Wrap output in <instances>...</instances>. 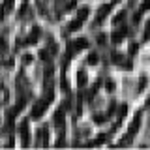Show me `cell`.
<instances>
[{
  "mask_svg": "<svg viewBox=\"0 0 150 150\" xmlns=\"http://www.w3.org/2000/svg\"><path fill=\"white\" fill-rule=\"evenodd\" d=\"M109 9H111V6H103V8L100 9V15H98V21H101V19L105 17L107 13H109Z\"/></svg>",
  "mask_w": 150,
  "mask_h": 150,
  "instance_id": "6da1fadb",
  "label": "cell"
},
{
  "mask_svg": "<svg viewBox=\"0 0 150 150\" xmlns=\"http://www.w3.org/2000/svg\"><path fill=\"white\" fill-rule=\"evenodd\" d=\"M122 38H124V30H122V32H115V34H112V41H115V43H118Z\"/></svg>",
  "mask_w": 150,
  "mask_h": 150,
  "instance_id": "7a4b0ae2",
  "label": "cell"
},
{
  "mask_svg": "<svg viewBox=\"0 0 150 150\" xmlns=\"http://www.w3.org/2000/svg\"><path fill=\"white\" fill-rule=\"evenodd\" d=\"M126 112H128V107H126V105H120V109H118V118H122Z\"/></svg>",
  "mask_w": 150,
  "mask_h": 150,
  "instance_id": "3957f363",
  "label": "cell"
},
{
  "mask_svg": "<svg viewBox=\"0 0 150 150\" xmlns=\"http://www.w3.org/2000/svg\"><path fill=\"white\" fill-rule=\"evenodd\" d=\"M124 17H126V13H124V11H120V15H116V17H115V23H120V21H124Z\"/></svg>",
  "mask_w": 150,
  "mask_h": 150,
  "instance_id": "277c9868",
  "label": "cell"
},
{
  "mask_svg": "<svg viewBox=\"0 0 150 150\" xmlns=\"http://www.w3.org/2000/svg\"><path fill=\"white\" fill-rule=\"evenodd\" d=\"M144 9H150V0H144V4L141 6V11H144Z\"/></svg>",
  "mask_w": 150,
  "mask_h": 150,
  "instance_id": "5b68a950",
  "label": "cell"
},
{
  "mask_svg": "<svg viewBox=\"0 0 150 150\" xmlns=\"http://www.w3.org/2000/svg\"><path fill=\"white\" fill-rule=\"evenodd\" d=\"M98 41H100V45H105V41H107V38L103 36V34H100L98 36Z\"/></svg>",
  "mask_w": 150,
  "mask_h": 150,
  "instance_id": "8992f818",
  "label": "cell"
},
{
  "mask_svg": "<svg viewBox=\"0 0 150 150\" xmlns=\"http://www.w3.org/2000/svg\"><path fill=\"white\" fill-rule=\"evenodd\" d=\"M150 38V21L146 23V32H144V40H148Z\"/></svg>",
  "mask_w": 150,
  "mask_h": 150,
  "instance_id": "52a82bcc",
  "label": "cell"
},
{
  "mask_svg": "<svg viewBox=\"0 0 150 150\" xmlns=\"http://www.w3.org/2000/svg\"><path fill=\"white\" fill-rule=\"evenodd\" d=\"M88 62H90V64H96L98 62V56L96 54H90V56H88Z\"/></svg>",
  "mask_w": 150,
  "mask_h": 150,
  "instance_id": "ba28073f",
  "label": "cell"
},
{
  "mask_svg": "<svg viewBox=\"0 0 150 150\" xmlns=\"http://www.w3.org/2000/svg\"><path fill=\"white\" fill-rule=\"evenodd\" d=\"M84 81H86V75H84V73H81V75H79V83H84Z\"/></svg>",
  "mask_w": 150,
  "mask_h": 150,
  "instance_id": "9c48e42d",
  "label": "cell"
},
{
  "mask_svg": "<svg viewBox=\"0 0 150 150\" xmlns=\"http://www.w3.org/2000/svg\"><path fill=\"white\" fill-rule=\"evenodd\" d=\"M135 51H137V43H133V45H131V47H129V53H131V54H133V53H135Z\"/></svg>",
  "mask_w": 150,
  "mask_h": 150,
  "instance_id": "30bf717a",
  "label": "cell"
},
{
  "mask_svg": "<svg viewBox=\"0 0 150 150\" xmlns=\"http://www.w3.org/2000/svg\"><path fill=\"white\" fill-rule=\"evenodd\" d=\"M112 2H118V0H112Z\"/></svg>",
  "mask_w": 150,
  "mask_h": 150,
  "instance_id": "8fae6325",
  "label": "cell"
}]
</instances>
